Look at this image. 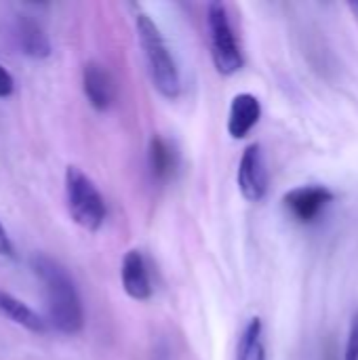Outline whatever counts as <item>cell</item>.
<instances>
[{"label": "cell", "instance_id": "2e32d148", "mask_svg": "<svg viewBox=\"0 0 358 360\" xmlns=\"http://www.w3.org/2000/svg\"><path fill=\"white\" fill-rule=\"evenodd\" d=\"M13 93V78L11 74L0 65V97H8Z\"/></svg>", "mask_w": 358, "mask_h": 360}, {"label": "cell", "instance_id": "8992f818", "mask_svg": "<svg viewBox=\"0 0 358 360\" xmlns=\"http://www.w3.org/2000/svg\"><path fill=\"white\" fill-rule=\"evenodd\" d=\"M236 184L245 200L249 202H260L268 194V167L264 158V150L260 143H249L241 156L238 162V173H236Z\"/></svg>", "mask_w": 358, "mask_h": 360}, {"label": "cell", "instance_id": "7a4b0ae2", "mask_svg": "<svg viewBox=\"0 0 358 360\" xmlns=\"http://www.w3.org/2000/svg\"><path fill=\"white\" fill-rule=\"evenodd\" d=\"M133 8H135V30H137L139 46L143 51L150 80L165 99L175 101L181 95V76H179L177 61L171 53V46L167 44L156 21L141 6L133 4Z\"/></svg>", "mask_w": 358, "mask_h": 360}, {"label": "cell", "instance_id": "52a82bcc", "mask_svg": "<svg viewBox=\"0 0 358 360\" xmlns=\"http://www.w3.org/2000/svg\"><path fill=\"white\" fill-rule=\"evenodd\" d=\"M120 278H122V289L131 300L148 302L152 297L150 270H148V264H146V257L141 251L131 249L124 253L122 266H120Z\"/></svg>", "mask_w": 358, "mask_h": 360}, {"label": "cell", "instance_id": "7c38bea8", "mask_svg": "<svg viewBox=\"0 0 358 360\" xmlns=\"http://www.w3.org/2000/svg\"><path fill=\"white\" fill-rule=\"evenodd\" d=\"M0 314L27 331H34V333L46 331V323L38 312H34L27 304H23L21 300H17L15 295L2 289H0Z\"/></svg>", "mask_w": 358, "mask_h": 360}, {"label": "cell", "instance_id": "9c48e42d", "mask_svg": "<svg viewBox=\"0 0 358 360\" xmlns=\"http://www.w3.org/2000/svg\"><path fill=\"white\" fill-rule=\"evenodd\" d=\"M262 118V103L253 93L234 95L228 112V133L232 139H245Z\"/></svg>", "mask_w": 358, "mask_h": 360}, {"label": "cell", "instance_id": "ba28073f", "mask_svg": "<svg viewBox=\"0 0 358 360\" xmlns=\"http://www.w3.org/2000/svg\"><path fill=\"white\" fill-rule=\"evenodd\" d=\"M82 91L93 110L106 112L114 103V80L99 61H87L82 68Z\"/></svg>", "mask_w": 358, "mask_h": 360}, {"label": "cell", "instance_id": "4fadbf2b", "mask_svg": "<svg viewBox=\"0 0 358 360\" xmlns=\"http://www.w3.org/2000/svg\"><path fill=\"white\" fill-rule=\"evenodd\" d=\"M236 360H266V344H264V323L260 316L249 319L243 327L236 346Z\"/></svg>", "mask_w": 358, "mask_h": 360}, {"label": "cell", "instance_id": "277c9868", "mask_svg": "<svg viewBox=\"0 0 358 360\" xmlns=\"http://www.w3.org/2000/svg\"><path fill=\"white\" fill-rule=\"evenodd\" d=\"M65 200L72 219L80 228L97 232L103 226L108 215L106 200L93 179L78 167H68L65 171Z\"/></svg>", "mask_w": 358, "mask_h": 360}, {"label": "cell", "instance_id": "9a60e30c", "mask_svg": "<svg viewBox=\"0 0 358 360\" xmlns=\"http://www.w3.org/2000/svg\"><path fill=\"white\" fill-rule=\"evenodd\" d=\"M15 255V247L4 230V226L0 224V257H13Z\"/></svg>", "mask_w": 358, "mask_h": 360}, {"label": "cell", "instance_id": "30bf717a", "mask_svg": "<svg viewBox=\"0 0 358 360\" xmlns=\"http://www.w3.org/2000/svg\"><path fill=\"white\" fill-rule=\"evenodd\" d=\"M177 165H179V156L175 146L167 137L154 133L148 143V167L152 179L158 184H167L169 179H173Z\"/></svg>", "mask_w": 358, "mask_h": 360}, {"label": "cell", "instance_id": "5b68a950", "mask_svg": "<svg viewBox=\"0 0 358 360\" xmlns=\"http://www.w3.org/2000/svg\"><path fill=\"white\" fill-rule=\"evenodd\" d=\"M333 198L335 194L327 186L310 184L289 190L283 196V207L298 224L308 226L314 224L325 213V209L333 202Z\"/></svg>", "mask_w": 358, "mask_h": 360}, {"label": "cell", "instance_id": "3957f363", "mask_svg": "<svg viewBox=\"0 0 358 360\" xmlns=\"http://www.w3.org/2000/svg\"><path fill=\"white\" fill-rule=\"evenodd\" d=\"M207 27L211 40V57L213 65L222 76H232L245 65L241 40L236 38V30L232 25L230 8L224 2L207 4Z\"/></svg>", "mask_w": 358, "mask_h": 360}, {"label": "cell", "instance_id": "8fae6325", "mask_svg": "<svg viewBox=\"0 0 358 360\" xmlns=\"http://www.w3.org/2000/svg\"><path fill=\"white\" fill-rule=\"evenodd\" d=\"M15 34H17V42H19L23 55H27L32 59H46L51 55V40H49L44 27L32 15L17 17Z\"/></svg>", "mask_w": 358, "mask_h": 360}, {"label": "cell", "instance_id": "e0dca14e", "mask_svg": "<svg viewBox=\"0 0 358 360\" xmlns=\"http://www.w3.org/2000/svg\"><path fill=\"white\" fill-rule=\"evenodd\" d=\"M348 6L352 8V13H354V15H358V0H352V2H348Z\"/></svg>", "mask_w": 358, "mask_h": 360}, {"label": "cell", "instance_id": "5bb4252c", "mask_svg": "<svg viewBox=\"0 0 358 360\" xmlns=\"http://www.w3.org/2000/svg\"><path fill=\"white\" fill-rule=\"evenodd\" d=\"M344 360H358V312H354L348 329V340H346V350Z\"/></svg>", "mask_w": 358, "mask_h": 360}, {"label": "cell", "instance_id": "6da1fadb", "mask_svg": "<svg viewBox=\"0 0 358 360\" xmlns=\"http://www.w3.org/2000/svg\"><path fill=\"white\" fill-rule=\"evenodd\" d=\"M30 264L46 293L49 323L65 335L80 333L84 327V310L68 270L44 253H36Z\"/></svg>", "mask_w": 358, "mask_h": 360}]
</instances>
